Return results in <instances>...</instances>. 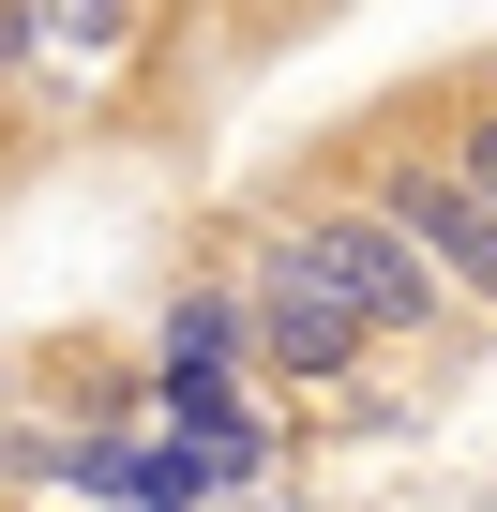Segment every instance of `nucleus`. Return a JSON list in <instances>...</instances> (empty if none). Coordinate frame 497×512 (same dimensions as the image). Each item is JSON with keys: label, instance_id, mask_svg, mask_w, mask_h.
<instances>
[{"label": "nucleus", "instance_id": "obj_1", "mask_svg": "<svg viewBox=\"0 0 497 512\" xmlns=\"http://www.w3.org/2000/svg\"><path fill=\"white\" fill-rule=\"evenodd\" d=\"M257 347H272L287 377H347V362L377 347V317H362V302L332 287V256H317L302 226H287V241L257 256Z\"/></svg>", "mask_w": 497, "mask_h": 512}, {"label": "nucleus", "instance_id": "obj_2", "mask_svg": "<svg viewBox=\"0 0 497 512\" xmlns=\"http://www.w3.org/2000/svg\"><path fill=\"white\" fill-rule=\"evenodd\" d=\"M317 256H332V287L377 317V332H422L437 317V272H422V241H407V211H347V226H302Z\"/></svg>", "mask_w": 497, "mask_h": 512}, {"label": "nucleus", "instance_id": "obj_3", "mask_svg": "<svg viewBox=\"0 0 497 512\" xmlns=\"http://www.w3.org/2000/svg\"><path fill=\"white\" fill-rule=\"evenodd\" d=\"M392 211L452 287H497V181L482 166H392Z\"/></svg>", "mask_w": 497, "mask_h": 512}, {"label": "nucleus", "instance_id": "obj_4", "mask_svg": "<svg viewBox=\"0 0 497 512\" xmlns=\"http://www.w3.org/2000/svg\"><path fill=\"white\" fill-rule=\"evenodd\" d=\"M121 16H136V0H16V61H46V46L106 61V46H121Z\"/></svg>", "mask_w": 497, "mask_h": 512}, {"label": "nucleus", "instance_id": "obj_5", "mask_svg": "<svg viewBox=\"0 0 497 512\" xmlns=\"http://www.w3.org/2000/svg\"><path fill=\"white\" fill-rule=\"evenodd\" d=\"M226 347H241V317H226V302H181V317H166V377H181V362H196V377H226Z\"/></svg>", "mask_w": 497, "mask_h": 512}, {"label": "nucleus", "instance_id": "obj_6", "mask_svg": "<svg viewBox=\"0 0 497 512\" xmlns=\"http://www.w3.org/2000/svg\"><path fill=\"white\" fill-rule=\"evenodd\" d=\"M467 166H482V181H497V121H467Z\"/></svg>", "mask_w": 497, "mask_h": 512}]
</instances>
